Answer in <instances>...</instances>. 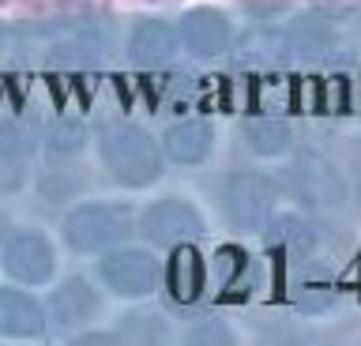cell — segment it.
Masks as SVG:
<instances>
[{
	"label": "cell",
	"instance_id": "11",
	"mask_svg": "<svg viewBox=\"0 0 361 346\" xmlns=\"http://www.w3.org/2000/svg\"><path fill=\"white\" fill-rule=\"evenodd\" d=\"M98 312V294L90 290L83 278H68L61 290H53V316L72 328V323H83Z\"/></svg>",
	"mask_w": 361,
	"mask_h": 346
},
{
	"label": "cell",
	"instance_id": "14",
	"mask_svg": "<svg viewBox=\"0 0 361 346\" xmlns=\"http://www.w3.org/2000/svg\"><path fill=\"white\" fill-rule=\"evenodd\" d=\"M245 140H248V147L259 151V154H282L290 143V128H286V121H279V117H248L245 121Z\"/></svg>",
	"mask_w": 361,
	"mask_h": 346
},
{
	"label": "cell",
	"instance_id": "7",
	"mask_svg": "<svg viewBox=\"0 0 361 346\" xmlns=\"http://www.w3.org/2000/svg\"><path fill=\"white\" fill-rule=\"evenodd\" d=\"M180 42H185L188 53L196 57H219V53L230 49L233 42V27L222 12H211V8H196L180 19Z\"/></svg>",
	"mask_w": 361,
	"mask_h": 346
},
{
	"label": "cell",
	"instance_id": "1",
	"mask_svg": "<svg viewBox=\"0 0 361 346\" xmlns=\"http://www.w3.org/2000/svg\"><path fill=\"white\" fill-rule=\"evenodd\" d=\"M113 35L98 19H56L38 27L0 30V61L49 64V68H94L109 57Z\"/></svg>",
	"mask_w": 361,
	"mask_h": 346
},
{
	"label": "cell",
	"instance_id": "9",
	"mask_svg": "<svg viewBox=\"0 0 361 346\" xmlns=\"http://www.w3.org/2000/svg\"><path fill=\"white\" fill-rule=\"evenodd\" d=\"M45 331V312L23 290H0V335L11 339H34Z\"/></svg>",
	"mask_w": 361,
	"mask_h": 346
},
{
	"label": "cell",
	"instance_id": "15",
	"mask_svg": "<svg viewBox=\"0 0 361 346\" xmlns=\"http://www.w3.org/2000/svg\"><path fill=\"white\" fill-rule=\"evenodd\" d=\"M0 233H4V215H0Z\"/></svg>",
	"mask_w": 361,
	"mask_h": 346
},
{
	"label": "cell",
	"instance_id": "16",
	"mask_svg": "<svg viewBox=\"0 0 361 346\" xmlns=\"http://www.w3.org/2000/svg\"><path fill=\"white\" fill-rule=\"evenodd\" d=\"M0 4H4V0H0Z\"/></svg>",
	"mask_w": 361,
	"mask_h": 346
},
{
	"label": "cell",
	"instance_id": "12",
	"mask_svg": "<svg viewBox=\"0 0 361 346\" xmlns=\"http://www.w3.org/2000/svg\"><path fill=\"white\" fill-rule=\"evenodd\" d=\"M338 46V23L324 16H305L290 35V49L301 53V57H324Z\"/></svg>",
	"mask_w": 361,
	"mask_h": 346
},
{
	"label": "cell",
	"instance_id": "5",
	"mask_svg": "<svg viewBox=\"0 0 361 346\" xmlns=\"http://www.w3.org/2000/svg\"><path fill=\"white\" fill-rule=\"evenodd\" d=\"M4 271L16 278V283H27V286H42L49 283L53 271H56V256H53V245L42 237V233H16L4 249Z\"/></svg>",
	"mask_w": 361,
	"mask_h": 346
},
{
	"label": "cell",
	"instance_id": "3",
	"mask_svg": "<svg viewBox=\"0 0 361 346\" xmlns=\"http://www.w3.org/2000/svg\"><path fill=\"white\" fill-rule=\"evenodd\" d=\"M132 233V207L121 204H87L75 207L64 222V237L79 252H102L121 245Z\"/></svg>",
	"mask_w": 361,
	"mask_h": 346
},
{
	"label": "cell",
	"instance_id": "8",
	"mask_svg": "<svg viewBox=\"0 0 361 346\" xmlns=\"http://www.w3.org/2000/svg\"><path fill=\"white\" fill-rule=\"evenodd\" d=\"M177 42H180L177 27H169L166 19H143V23H135L128 38V57L143 68H158L177 53Z\"/></svg>",
	"mask_w": 361,
	"mask_h": 346
},
{
	"label": "cell",
	"instance_id": "6",
	"mask_svg": "<svg viewBox=\"0 0 361 346\" xmlns=\"http://www.w3.org/2000/svg\"><path fill=\"white\" fill-rule=\"evenodd\" d=\"M143 233L154 245H169V249H177V245L200 237V233H203V218L196 215V207L180 204V199H158V204H151V207H147V215H143Z\"/></svg>",
	"mask_w": 361,
	"mask_h": 346
},
{
	"label": "cell",
	"instance_id": "4",
	"mask_svg": "<svg viewBox=\"0 0 361 346\" xmlns=\"http://www.w3.org/2000/svg\"><path fill=\"white\" fill-rule=\"evenodd\" d=\"M98 271H102V283L121 297H143L158 283V260L143 249H113L98 264Z\"/></svg>",
	"mask_w": 361,
	"mask_h": 346
},
{
	"label": "cell",
	"instance_id": "13",
	"mask_svg": "<svg viewBox=\"0 0 361 346\" xmlns=\"http://www.w3.org/2000/svg\"><path fill=\"white\" fill-rule=\"evenodd\" d=\"M169 290L177 301H196L203 290V264L188 245H177L173 260H169Z\"/></svg>",
	"mask_w": 361,
	"mask_h": 346
},
{
	"label": "cell",
	"instance_id": "10",
	"mask_svg": "<svg viewBox=\"0 0 361 346\" xmlns=\"http://www.w3.org/2000/svg\"><path fill=\"white\" fill-rule=\"evenodd\" d=\"M211 125L207 121H180L166 132V154L180 166H200L211 154Z\"/></svg>",
	"mask_w": 361,
	"mask_h": 346
},
{
	"label": "cell",
	"instance_id": "2",
	"mask_svg": "<svg viewBox=\"0 0 361 346\" xmlns=\"http://www.w3.org/2000/svg\"><path fill=\"white\" fill-rule=\"evenodd\" d=\"M102 162L128 188H147L162 173V154H158L154 140L135 125H121V128L106 132V140H102Z\"/></svg>",
	"mask_w": 361,
	"mask_h": 346
}]
</instances>
